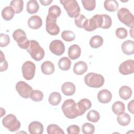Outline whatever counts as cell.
<instances>
[{
  "instance_id": "46",
  "label": "cell",
  "mask_w": 134,
  "mask_h": 134,
  "mask_svg": "<svg viewBox=\"0 0 134 134\" xmlns=\"http://www.w3.org/2000/svg\"><path fill=\"white\" fill-rule=\"evenodd\" d=\"M128 109L131 114H133V99L131 100L128 104Z\"/></svg>"
},
{
  "instance_id": "32",
  "label": "cell",
  "mask_w": 134,
  "mask_h": 134,
  "mask_svg": "<svg viewBox=\"0 0 134 134\" xmlns=\"http://www.w3.org/2000/svg\"><path fill=\"white\" fill-rule=\"evenodd\" d=\"M117 118V121L118 123L122 126H126L129 124L131 121V117L129 114L126 113H124L121 115H118Z\"/></svg>"
},
{
  "instance_id": "14",
  "label": "cell",
  "mask_w": 134,
  "mask_h": 134,
  "mask_svg": "<svg viewBox=\"0 0 134 134\" xmlns=\"http://www.w3.org/2000/svg\"><path fill=\"white\" fill-rule=\"evenodd\" d=\"M76 105L79 115L80 116H81L84 114L87 110L90 109L92 106V104L89 99L87 98H83L76 104Z\"/></svg>"
},
{
  "instance_id": "29",
  "label": "cell",
  "mask_w": 134,
  "mask_h": 134,
  "mask_svg": "<svg viewBox=\"0 0 134 134\" xmlns=\"http://www.w3.org/2000/svg\"><path fill=\"white\" fill-rule=\"evenodd\" d=\"M61 13V10L59 6L57 5H52L49 8L48 16L51 18L57 19L60 16Z\"/></svg>"
},
{
  "instance_id": "28",
  "label": "cell",
  "mask_w": 134,
  "mask_h": 134,
  "mask_svg": "<svg viewBox=\"0 0 134 134\" xmlns=\"http://www.w3.org/2000/svg\"><path fill=\"white\" fill-rule=\"evenodd\" d=\"M71 65V61L68 58L64 57L61 58L58 62V66L60 69L63 71L69 70Z\"/></svg>"
},
{
  "instance_id": "2",
  "label": "cell",
  "mask_w": 134,
  "mask_h": 134,
  "mask_svg": "<svg viewBox=\"0 0 134 134\" xmlns=\"http://www.w3.org/2000/svg\"><path fill=\"white\" fill-rule=\"evenodd\" d=\"M84 82L90 87L99 88L104 85L105 80L102 75L91 72L85 76Z\"/></svg>"
},
{
  "instance_id": "34",
  "label": "cell",
  "mask_w": 134,
  "mask_h": 134,
  "mask_svg": "<svg viewBox=\"0 0 134 134\" xmlns=\"http://www.w3.org/2000/svg\"><path fill=\"white\" fill-rule=\"evenodd\" d=\"M10 6L14 9L15 13H21L24 8V2L22 0H13L10 3Z\"/></svg>"
},
{
  "instance_id": "31",
  "label": "cell",
  "mask_w": 134,
  "mask_h": 134,
  "mask_svg": "<svg viewBox=\"0 0 134 134\" xmlns=\"http://www.w3.org/2000/svg\"><path fill=\"white\" fill-rule=\"evenodd\" d=\"M103 43V38L99 36L95 35L92 37L90 40V45L93 48H98L102 46Z\"/></svg>"
},
{
  "instance_id": "17",
  "label": "cell",
  "mask_w": 134,
  "mask_h": 134,
  "mask_svg": "<svg viewBox=\"0 0 134 134\" xmlns=\"http://www.w3.org/2000/svg\"><path fill=\"white\" fill-rule=\"evenodd\" d=\"M42 24L41 17L38 15L31 16L28 20V26L33 29H38L40 28Z\"/></svg>"
},
{
  "instance_id": "13",
  "label": "cell",
  "mask_w": 134,
  "mask_h": 134,
  "mask_svg": "<svg viewBox=\"0 0 134 134\" xmlns=\"http://www.w3.org/2000/svg\"><path fill=\"white\" fill-rule=\"evenodd\" d=\"M119 71L122 75H128L134 72V61L127 60L120 64Z\"/></svg>"
},
{
  "instance_id": "24",
  "label": "cell",
  "mask_w": 134,
  "mask_h": 134,
  "mask_svg": "<svg viewBox=\"0 0 134 134\" xmlns=\"http://www.w3.org/2000/svg\"><path fill=\"white\" fill-rule=\"evenodd\" d=\"M15 12L11 6H6L4 7L2 11V16L4 20H10L14 16Z\"/></svg>"
},
{
  "instance_id": "10",
  "label": "cell",
  "mask_w": 134,
  "mask_h": 134,
  "mask_svg": "<svg viewBox=\"0 0 134 134\" xmlns=\"http://www.w3.org/2000/svg\"><path fill=\"white\" fill-rule=\"evenodd\" d=\"M16 90L21 97L24 98H28L32 91V88L26 82L19 81L16 84Z\"/></svg>"
},
{
  "instance_id": "9",
  "label": "cell",
  "mask_w": 134,
  "mask_h": 134,
  "mask_svg": "<svg viewBox=\"0 0 134 134\" xmlns=\"http://www.w3.org/2000/svg\"><path fill=\"white\" fill-rule=\"evenodd\" d=\"M101 15L96 14L94 15L91 18L88 19L85 22L83 28L87 31H92L97 28L100 27Z\"/></svg>"
},
{
  "instance_id": "12",
  "label": "cell",
  "mask_w": 134,
  "mask_h": 134,
  "mask_svg": "<svg viewBox=\"0 0 134 134\" xmlns=\"http://www.w3.org/2000/svg\"><path fill=\"white\" fill-rule=\"evenodd\" d=\"M50 51L56 55H62L65 51V46L60 40H54L51 42L49 45Z\"/></svg>"
},
{
  "instance_id": "15",
  "label": "cell",
  "mask_w": 134,
  "mask_h": 134,
  "mask_svg": "<svg viewBox=\"0 0 134 134\" xmlns=\"http://www.w3.org/2000/svg\"><path fill=\"white\" fill-rule=\"evenodd\" d=\"M28 131L30 134H41L43 132V126L39 121H32L28 126Z\"/></svg>"
},
{
  "instance_id": "22",
  "label": "cell",
  "mask_w": 134,
  "mask_h": 134,
  "mask_svg": "<svg viewBox=\"0 0 134 134\" xmlns=\"http://www.w3.org/2000/svg\"><path fill=\"white\" fill-rule=\"evenodd\" d=\"M42 72L46 75H50L54 71V66L53 63L50 61L43 62L41 65Z\"/></svg>"
},
{
  "instance_id": "20",
  "label": "cell",
  "mask_w": 134,
  "mask_h": 134,
  "mask_svg": "<svg viewBox=\"0 0 134 134\" xmlns=\"http://www.w3.org/2000/svg\"><path fill=\"white\" fill-rule=\"evenodd\" d=\"M122 52L126 55H129L134 53V43L132 40H128L124 41L121 47Z\"/></svg>"
},
{
  "instance_id": "11",
  "label": "cell",
  "mask_w": 134,
  "mask_h": 134,
  "mask_svg": "<svg viewBox=\"0 0 134 134\" xmlns=\"http://www.w3.org/2000/svg\"><path fill=\"white\" fill-rule=\"evenodd\" d=\"M46 29L51 35L55 36L60 32V28L57 24V19L51 18L47 15L46 18Z\"/></svg>"
},
{
  "instance_id": "38",
  "label": "cell",
  "mask_w": 134,
  "mask_h": 134,
  "mask_svg": "<svg viewBox=\"0 0 134 134\" xmlns=\"http://www.w3.org/2000/svg\"><path fill=\"white\" fill-rule=\"evenodd\" d=\"M62 38L65 41L71 42L74 40L75 35L74 33L71 30H64L61 34Z\"/></svg>"
},
{
  "instance_id": "43",
  "label": "cell",
  "mask_w": 134,
  "mask_h": 134,
  "mask_svg": "<svg viewBox=\"0 0 134 134\" xmlns=\"http://www.w3.org/2000/svg\"><path fill=\"white\" fill-rule=\"evenodd\" d=\"M8 68V63L5 60V56L3 52L1 51V57H0V71L1 72H3L6 71Z\"/></svg>"
},
{
  "instance_id": "35",
  "label": "cell",
  "mask_w": 134,
  "mask_h": 134,
  "mask_svg": "<svg viewBox=\"0 0 134 134\" xmlns=\"http://www.w3.org/2000/svg\"><path fill=\"white\" fill-rule=\"evenodd\" d=\"M47 131L48 134H64L63 130L58 125L50 124L47 128Z\"/></svg>"
},
{
  "instance_id": "39",
  "label": "cell",
  "mask_w": 134,
  "mask_h": 134,
  "mask_svg": "<svg viewBox=\"0 0 134 134\" xmlns=\"http://www.w3.org/2000/svg\"><path fill=\"white\" fill-rule=\"evenodd\" d=\"M81 2L84 8L88 11L93 10L96 6L95 0H82Z\"/></svg>"
},
{
  "instance_id": "48",
  "label": "cell",
  "mask_w": 134,
  "mask_h": 134,
  "mask_svg": "<svg viewBox=\"0 0 134 134\" xmlns=\"http://www.w3.org/2000/svg\"><path fill=\"white\" fill-rule=\"evenodd\" d=\"M133 27H131V31H129L130 34H131V36L132 38H133V35H132V34H133Z\"/></svg>"
},
{
  "instance_id": "37",
  "label": "cell",
  "mask_w": 134,
  "mask_h": 134,
  "mask_svg": "<svg viewBox=\"0 0 134 134\" xmlns=\"http://www.w3.org/2000/svg\"><path fill=\"white\" fill-rule=\"evenodd\" d=\"M87 119L92 122H96L100 119L99 114L95 110H90L87 114Z\"/></svg>"
},
{
  "instance_id": "47",
  "label": "cell",
  "mask_w": 134,
  "mask_h": 134,
  "mask_svg": "<svg viewBox=\"0 0 134 134\" xmlns=\"http://www.w3.org/2000/svg\"><path fill=\"white\" fill-rule=\"evenodd\" d=\"M39 2L41 4V5H42L43 6H48L52 2V0H46V1L40 0Z\"/></svg>"
},
{
  "instance_id": "8",
  "label": "cell",
  "mask_w": 134,
  "mask_h": 134,
  "mask_svg": "<svg viewBox=\"0 0 134 134\" xmlns=\"http://www.w3.org/2000/svg\"><path fill=\"white\" fill-rule=\"evenodd\" d=\"M23 77L27 80L32 79L35 76L36 65L30 61H27L24 63L21 67Z\"/></svg>"
},
{
  "instance_id": "30",
  "label": "cell",
  "mask_w": 134,
  "mask_h": 134,
  "mask_svg": "<svg viewBox=\"0 0 134 134\" xmlns=\"http://www.w3.org/2000/svg\"><path fill=\"white\" fill-rule=\"evenodd\" d=\"M48 100L50 105L52 106H57L61 102V95L58 92H52L50 94Z\"/></svg>"
},
{
  "instance_id": "6",
  "label": "cell",
  "mask_w": 134,
  "mask_h": 134,
  "mask_svg": "<svg viewBox=\"0 0 134 134\" xmlns=\"http://www.w3.org/2000/svg\"><path fill=\"white\" fill-rule=\"evenodd\" d=\"M117 17L120 22L128 27H133L134 17L129 9L121 8L118 10Z\"/></svg>"
},
{
  "instance_id": "19",
  "label": "cell",
  "mask_w": 134,
  "mask_h": 134,
  "mask_svg": "<svg viewBox=\"0 0 134 134\" xmlns=\"http://www.w3.org/2000/svg\"><path fill=\"white\" fill-rule=\"evenodd\" d=\"M69 57L72 60H75L79 58L81 53V49L77 44H73L68 49Z\"/></svg>"
},
{
  "instance_id": "33",
  "label": "cell",
  "mask_w": 134,
  "mask_h": 134,
  "mask_svg": "<svg viewBox=\"0 0 134 134\" xmlns=\"http://www.w3.org/2000/svg\"><path fill=\"white\" fill-rule=\"evenodd\" d=\"M112 24V20L109 16L106 14L101 15L100 19V27L103 29L109 28Z\"/></svg>"
},
{
  "instance_id": "45",
  "label": "cell",
  "mask_w": 134,
  "mask_h": 134,
  "mask_svg": "<svg viewBox=\"0 0 134 134\" xmlns=\"http://www.w3.org/2000/svg\"><path fill=\"white\" fill-rule=\"evenodd\" d=\"M69 134H78L80 132V128L79 126L73 125L69 126L66 129Z\"/></svg>"
},
{
  "instance_id": "25",
  "label": "cell",
  "mask_w": 134,
  "mask_h": 134,
  "mask_svg": "<svg viewBox=\"0 0 134 134\" xmlns=\"http://www.w3.org/2000/svg\"><path fill=\"white\" fill-rule=\"evenodd\" d=\"M39 9V6L37 1L30 0L27 2L26 5V9L29 14H35L38 12Z\"/></svg>"
},
{
  "instance_id": "42",
  "label": "cell",
  "mask_w": 134,
  "mask_h": 134,
  "mask_svg": "<svg viewBox=\"0 0 134 134\" xmlns=\"http://www.w3.org/2000/svg\"><path fill=\"white\" fill-rule=\"evenodd\" d=\"M10 42L9 36L7 34H0V47H6Z\"/></svg>"
},
{
  "instance_id": "5",
  "label": "cell",
  "mask_w": 134,
  "mask_h": 134,
  "mask_svg": "<svg viewBox=\"0 0 134 134\" xmlns=\"http://www.w3.org/2000/svg\"><path fill=\"white\" fill-rule=\"evenodd\" d=\"M3 126L11 132L18 130L20 127V122L13 114H8L2 119Z\"/></svg>"
},
{
  "instance_id": "4",
  "label": "cell",
  "mask_w": 134,
  "mask_h": 134,
  "mask_svg": "<svg viewBox=\"0 0 134 134\" xmlns=\"http://www.w3.org/2000/svg\"><path fill=\"white\" fill-rule=\"evenodd\" d=\"M27 51L30 54L31 57L37 61L41 60L44 56L43 49L40 47L37 41L34 40H30V44Z\"/></svg>"
},
{
  "instance_id": "26",
  "label": "cell",
  "mask_w": 134,
  "mask_h": 134,
  "mask_svg": "<svg viewBox=\"0 0 134 134\" xmlns=\"http://www.w3.org/2000/svg\"><path fill=\"white\" fill-rule=\"evenodd\" d=\"M104 6L105 9L107 11L113 12L118 9L119 4L115 0H106L104 3Z\"/></svg>"
},
{
  "instance_id": "36",
  "label": "cell",
  "mask_w": 134,
  "mask_h": 134,
  "mask_svg": "<svg viewBox=\"0 0 134 134\" xmlns=\"http://www.w3.org/2000/svg\"><path fill=\"white\" fill-rule=\"evenodd\" d=\"M29 97L34 102H40L43 98V94L39 90H32L30 94Z\"/></svg>"
},
{
  "instance_id": "1",
  "label": "cell",
  "mask_w": 134,
  "mask_h": 134,
  "mask_svg": "<svg viewBox=\"0 0 134 134\" xmlns=\"http://www.w3.org/2000/svg\"><path fill=\"white\" fill-rule=\"evenodd\" d=\"M62 110L66 117L74 119L80 116L75 102L73 99L65 100L61 106Z\"/></svg>"
},
{
  "instance_id": "44",
  "label": "cell",
  "mask_w": 134,
  "mask_h": 134,
  "mask_svg": "<svg viewBox=\"0 0 134 134\" xmlns=\"http://www.w3.org/2000/svg\"><path fill=\"white\" fill-rule=\"evenodd\" d=\"M116 36L119 39H125L127 37L128 31L127 30L122 27H120L116 30L115 32Z\"/></svg>"
},
{
  "instance_id": "27",
  "label": "cell",
  "mask_w": 134,
  "mask_h": 134,
  "mask_svg": "<svg viewBox=\"0 0 134 134\" xmlns=\"http://www.w3.org/2000/svg\"><path fill=\"white\" fill-rule=\"evenodd\" d=\"M112 111L113 113L117 115L122 114L125 112V106L124 103L120 101L115 102L112 105Z\"/></svg>"
},
{
  "instance_id": "3",
  "label": "cell",
  "mask_w": 134,
  "mask_h": 134,
  "mask_svg": "<svg viewBox=\"0 0 134 134\" xmlns=\"http://www.w3.org/2000/svg\"><path fill=\"white\" fill-rule=\"evenodd\" d=\"M60 2L63 6L70 17L75 18L80 15L81 9L76 1L61 0Z\"/></svg>"
},
{
  "instance_id": "16",
  "label": "cell",
  "mask_w": 134,
  "mask_h": 134,
  "mask_svg": "<svg viewBox=\"0 0 134 134\" xmlns=\"http://www.w3.org/2000/svg\"><path fill=\"white\" fill-rule=\"evenodd\" d=\"M111 98L112 94L108 90H102L100 91L97 94L98 100L101 103H108L111 100Z\"/></svg>"
},
{
  "instance_id": "7",
  "label": "cell",
  "mask_w": 134,
  "mask_h": 134,
  "mask_svg": "<svg viewBox=\"0 0 134 134\" xmlns=\"http://www.w3.org/2000/svg\"><path fill=\"white\" fill-rule=\"evenodd\" d=\"M13 37L20 48L23 49H28L30 44V41L27 38L26 34L24 30L21 29L15 30L13 32Z\"/></svg>"
},
{
  "instance_id": "40",
  "label": "cell",
  "mask_w": 134,
  "mask_h": 134,
  "mask_svg": "<svg viewBox=\"0 0 134 134\" xmlns=\"http://www.w3.org/2000/svg\"><path fill=\"white\" fill-rule=\"evenodd\" d=\"M82 130L84 134H92L95 131V127L91 123L86 122L82 125Z\"/></svg>"
},
{
  "instance_id": "21",
  "label": "cell",
  "mask_w": 134,
  "mask_h": 134,
  "mask_svg": "<svg viewBox=\"0 0 134 134\" xmlns=\"http://www.w3.org/2000/svg\"><path fill=\"white\" fill-rule=\"evenodd\" d=\"M87 70V64L83 61H80L75 63L73 66V72L77 75H82Z\"/></svg>"
},
{
  "instance_id": "23",
  "label": "cell",
  "mask_w": 134,
  "mask_h": 134,
  "mask_svg": "<svg viewBox=\"0 0 134 134\" xmlns=\"http://www.w3.org/2000/svg\"><path fill=\"white\" fill-rule=\"evenodd\" d=\"M132 92L131 88L126 85L121 86L119 90V96L124 100H127L129 99L132 95Z\"/></svg>"
},
{
  "instance_id": "18",
  "label": "cell",
  "mask_w": 134,
  "mask_h": 134,
  "mask_svg": "<svg viewBox=\"0 0 134 134\" xmlns=\"http://www.w3.org/2000/svg\"><path fill=\"white\" fill-rule=\"evenodd\" d=\"M75 90L76 87L75 85L70 82H65L61 86V91L66 96L73 95L75 93Z\"/></svg>"
},
{
  "instance_id": "41",
  "label": "cell",
  "mask_w": 134,
  "mask_h": 134,
  "mask_svg": "<svg viewBox=\"0 0 134 134\" xmlns=\"http://www.w3.org/2000/svg\"><path fill=\"white\" fill-rule=\"evenodd\" d=\"M87 20V19L84 15L80 14L77 17L75 18L74 23L77 27L80 28H83V26Z\"/></svg>"
}]
</instances>
